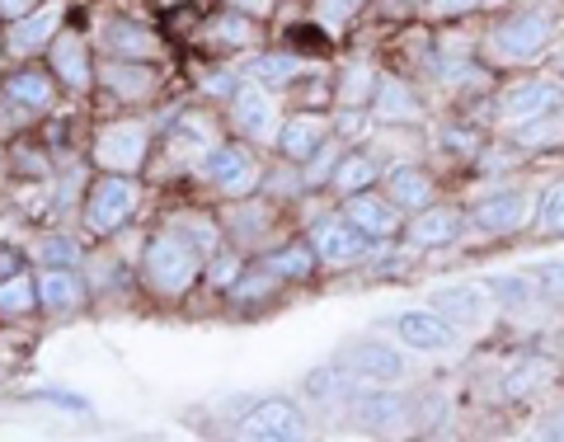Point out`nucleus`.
<instances>
[{
  "label": "nucleus",
  "instance_id": "1",
  "mask_svg": "<svg viewBox=\"0 0 564 442\" xmlns=\"http://www.w3.org/2000/svg\"><path fill=\"white\" fill-rule=\"evenodd\" d=\"M147 278H151L155 292L180 297L188 282L198 278V250H193V245H188L180 231L151 240V250H147Z\"/></svg>",
  "mask_w": 564,
  "mask_h": 442
},
{
  "label": "nucleus",
  "instance_id": "2",
  "mask_svg": "<svg viewBox=\"0 0 564 442\" xmlns=\"http://www.w3.org/2000/svg\"><path fill=\"white\" fill-rule=\"evenodd\" d=\"M545 39H551V20H541V14H518V20L494 29L489 47L499 52V62H532V57H541Z\"/></svg>",
  "mask_w": 564,
  "mask_h": 442
},
{
  "label": "nucleus",
  "instance_id": "3",
  "mask_svg": "<svg viewBox=\"0 0 564 442\" xmlns=\"http://www.w3.org/2000/svg\"><path fill=\"white\" fill-rule=\"evenodd\" d=\"M372 240L377 236H367L358 222H325V226H315L311 250L325 263H358V259L372 255Z\"/></svg>",
  "mask_w": 564,
  "mask_h": 442
},
{
  "label": "nucleus",
  "instance_id": "4",
  "mask_svg": "<svg viewBox=\"0 0 564 442\" xmlns=\"http://www.w3.org/2000/svg\"><path fill=\"white\" fill-rule=\"evenodd\" d=\"M132 207H137V188L128 180H99L90 193V207H85V222L95 231H118L132 217Z\"/></svg>",
  "mask_w": 564,
  "mask_h": 442
},
{
  "label": "nucleus",
  "instance_id": "5",
  "mask_svg": "<svg viewBox=\"0 0 564 442\" xmlns=\"http://www.w3.org/2000/svg\"><path fill=\"white\" fill-rule=\"evenodd\" d=\"M240 433L245 438L282 442V438H302L306 433V419L296 414V405H288V400H263L259 410H250V414L240 419Z\"/></svg>",
  "mask_w": 564,
  "mask_h": 442
},
{
  "label": "nucleus",
  "instance_id": "6",
  "mask_svg": "<svg viewBox=\"0 0 564 442\" xmlns=\"http://www.w3.org/2000/svg\"><path fill=\"white\" fill-rule=\"evenodd\" d=\"M551 109H560V85H551V80H522V85H513V90L499 95V118L503 122H527V118L551 114Z\"/></svg>",
  "mask_w": 564,
  "mask_h": 442
},
{
  "label": "nucleus",
  "instance_id": "7",
  "mask_svg": "<svg viewBox=\"0 0 564 442\" xmlns=\"http://www.w3.org/2000/svg\"><path fill=\"white\" fill-rule=\"evenodd\" d=\"M95 155H99V165H109V170H137L141 155H147V128L118 122V128H109L95 141Z\"/></svg>",
  "mask_w": 564,
  "mask_h": 442
},
{
  "label": "nucleus",
  "instance_id": "8",
  "mask_svg": "<svg viewBox=\"0 0 564 442\" xmlns=\"http://www.w3.org/2000/svg\"><path fill=\"white\" fill-rule=\"evenodd\" d=\"M475 222H480L485 231H522V226L532 222V198L518 193V188L489 193V198L475 207Z\"/></svg>",
  "mask_w": 564,
  "mask_h": 442
},
{
  "label": "nucleus",
  "instance_id": "9",
  "mask_svg": "<svg viewBox=\"0 0 564 442\" xmlns=\"http://www.w3.org/2000/svg\"><path fill=\"white\" fill-rule=\"evenodd\" d=\"M344 363L352 367V377H358V381H400V377H404V358H400L391 344L362 339V344L348 348Z\"/></svg>",
  "mask_w": 564,
  "mask_h": 442
},
{
  "label": "nucleus",
  "instance_id": "10",
  "mask_svg": "<svg viewBox=\"0 0 564 442\" xmlns=\"http://www.w3.org/2000/svg\"><path fill=\"white\" fill-rule=\"evenodd\" d=\"M395 334L410 348H452L456 344V330L447 325V315H433V311H404L395 315Z\"/></svg>",
  "mask_w": 564,
  "mask_h": 442
},
{
  "label": "nucleus",
  "instance_id": "11",
  "mask_svg": "<svg viewBox=\"0 0 564 442\" xmlns=\"http://www.w3.org/2000/svg\"><path fill=\"white\" fill-rule=\"evenodd\" d=\"M429 306L437 315H452V321H480L489 311V292L485 288H437L429 297Z\"/></svg>",
  "mask_w": 564,
  "mask_h": 442
},
{
  "label": "nucleus",
  "instance_id": "12",
  "mask_svg": "<svg viewBox=\"0 0 564 442\" xmlns=\"http://www.w3.org/2000/svg\"><path fill=\"white\" fill-rule=\"evenodd\" d=\"M348 222H358L367 236H395V198L386 203V198H372V193H358V198L348 203Z\"/></svg>",
  "mask_w": 564,
  "mask_h": 442
},
{
  "label": "nucleus",
  "instance_id": "13",
  "mask_svg": "<svg viewBox=\"0 0 564 442\" xmlns=\"http://www.w3.org/2000/svg\"><path fill=\"white\" fill-rule=\"evenodd\" d=\"M207 174H212V184H221L226 193H240V188L254 184V161L240 147H221L217 155H212Z\"/></svg>",
  "mask_w": 564,
  "mask_h": 442
},
{
  "label": "nucleus",
  "instance_id": "14",
  "mask_svg": "<svg viewBox=\"0 0 564 442\" xmlns=\"http://www.w3.org/2000/svg\"><path fill=\"white\" fill-rule=\"evenodd\" d=\"M352 419L362 423V429H400L404 423V405L395 396H386V391H372V396H358L352 400Z\"/></svg>",
  "mask_w": 564,
  "mask_h": 442
},
{
  "label": "nucleus",
  "instance_id": "15",
  "mask_svg": "<svg viewBox=\"0 0 564 442\" xmlns=\"http://www.w3.org/2000/svg\"><path fill=\"white\" fill-rule=\"evenodd\" d=\"M236 118H240V128L259 137V141H269L273 128H278V114H273V99L263 95V90H240L236 99Z\"/></svg>",
  "mask_w": 564,
  "mask_h": 442
},
{
  "label": "nucleus",
  "instance_id": "16",
  "mask_svg": "<svg viewBox=\"0 0 564 442\" xmlns=\"http://www.w3.org/2000/svg\"><path fill=\"white\" fill-rule=\"evenodd\" d=\"M456 231H462V217H456V212H447V207H433L429 212V207H423L419 222L410 226V240L429 250V245H447Z\"/></svg>",
  "mask_w": 564,
  "mask_h": 442
},
{
  "label": "nucleus",
  "instance_id": "17",
  "mask_svg": "<svg viewBox=\"0 0 564 442\" xmlns=\"http://www.w3.org/2000/svg\"><path fill=\"white\" fill-rule=\"evenodd\" d=\"M80 282L70 278L66 269H47L43 278H39V302L47 306V311H76L80 306Z\"/></svg>",
  "mask_w": 564,
  "mask_h": 442
},
{
  "label": "nucleus",
  "instance_id": "18",
  "mask_svg": "<svg viewBox=\"0 0 564 442\" xmlns=\"http://www.w3.org/2000/svg\"><path fill=\"white\" fill-rule=\"evenodd\" d=\"M321 137H325V122L321 118H292L288 128H282V155H292V161H306L311 151H321Z\"/></svg>",
  "mask_w": 564,
  "mask_h": 442
},
{
  "label": "nucleus",
  "instance_id": "19",
  "mask_svg": "<svg viewBox=\"0 0 564 442\" xmlns=\"http://www.w3.org/2000/svg\"><path fill=\"white\" fill-rule=\"evenodd\" d=\"M57 29H62V6H47V10H39V14H29L24 24H14L10 47H14V52H29V47L47 43Z\"/></svg>",
  "mask_w": 564,
  "mask_h": 442
},
{
  "label": "nucleus",
  "instance_id": "20",
  "mask_svg": "<svg viewBox=\"0 0 564 442\" xmlns=\"http://www.w3.org/2000/svg\"><path fill=\"white\" fill-rule=\"evenodd\" d=\"M489 297H499L508 311H527V306H536L541 282H536L532 273H503V278L489 282Z\"/></svg>",
  "mask_w": 564,
  "mask_h": 442
},
{
  "label": "nucleus",
  "instance_id": "21",
  "mask_svg": "<svg viewBox=\"0 0 564 442\" xmlns=\"http://www.w3.org/2000/svg\"><path fill=\"white\" fill-rule=\"evenodd\" d=\"M518 141L522 147H564V114L551 109V114H536V118H527L518 122Z\"/></svg>",
  "mask_w": 564,
  "mask_h": 442
},
{
  "label": "nucleus",
  "instance_id": "22",
  "mask_svg": "<svg viewBox=\"0 0 564 442\" xmlns=\"http://www.w3.org/2000/svg\"><path fill=\"white\" fill-rule=\"evenodd\" d=\"M344 391H352V367L344 363H325V367H315V373L306 377V396L311 400H339Z\"/></svg>",
  "mask_w": 564,
  "mask_h": 442
},
{
  "label": "nucleus",
  "instance_id": "23",
  "mask_svg": "<svg viewBox=\"0 0 564 442\" xmlns=\"http://www.w3.org/2000/svg\"><path fill=\"white\" fill-rule=\"evenodd\" d=\"M391 198L400 207L423 212V207L433 203V180H429V174H419V170H395L391 174Z\"/></svg>",
  "mask_w": 564,
  "mask_h": 442
},
{
  "label": "nucleus",
  "instance_id": "24",
  "mask_svg": "<svg viewBox=\"0 0 564 442\" xmlns=\"http://www.w3.org/2000/svg\"><path fill=\"white\" fill-rule=\"evenodd\" d=\"M104 43H109V52H122V57H151L155 52V39L137 24H109Z\"/></svg>",
  "mask_w": 564,
  "mask_h": 442
},
{
  "label": "nucleus",
  "instance_id": "25",
  "mask_svg": "<svg viewBox=\"0 0 564 442\" xmlns=\"http://www.w3.org/2000/svg\"><path fill=\"white\" fill-rule=\"evenodd\" d=\"M52 62H57V76L70 85V90H85L90 85V66H85V47L76 39H66L57 52H52Z\"/></svg>",
  "mask_w": 564,
  "mask_h": 442
},
{
  "label": "nucleus",
  "instance_id": "26",
  "mask_svg": "<svg viewBox=\"0 0 564 442\" xmlns=\"http://www.w3.org/2000/svg\"><path fill=\"white\" fill-rule=\"evenodd\" d=\"M536 231L541 236H560L564 231V180H555L551 188L541 193V203H536Z\"/></svg>",
  "mask_w": 564,
  "mask_h": 442
},
{
  "label": "nucleus",
  "instance_id": "27",
  "mask_svg": "<svg viewBox=\"0 0 564 442\" xmlns=\"http://www.w3.org/2000/svg\"><path fill=\"white\" fill-rule=\"evenodd\" d=\"M6 95L14 104H24V109H47V99H52V85L43 76H33V71H24V76H14L6 85Z\"/></svg>",
  "mask_w": 564,
  "mask_h": 442
},
{
  "label": "nucleus",
  "instance_id": "28",
  "mask_svg": "<svg viewBox=\"0 0 564 442\" xmlns=\"http://www.w3.org/2000/svg\"><path fill=\"white\" fill-rule=\"evenodd\" d=\"M377 114L381 118H419V104L410 99V90L395 80H381L377 85Z\"/></svg>",
  "mask_w": 564,
  "mask_h": 442
},
{
  "label": "nucleus",
  "instance_id": "29",
  "mask_svg": "<svg viewBox=\"0 0 564 442\" xmlns=\"http://www.w3.org/2000/svg\"><path fill=\"white\" fill-rule=\"evenodd\" d=\"M104 85H113V95H147L151 85H155V76L151 71H141V66H104Z\"/></svg>",
  "mask_w": 564,
  "mask_h": 442
},
{
  "label": "nucleus",
  "instance_id": "30",
  "mask_svg": "<svg viewBox=\"0 0 564 442\" xmlns=\"http://www.w3.org/2000/svg\"><path fill=\"white\" fill-rule=\"evenodd\" d=\"M33 302H39V292H33L24 278H10L6 288H0V315H29Z\"/></svg>",
  "mask_w": 564,
  "mask_h": 442
},
{
  "label": "nucleus",
  "instance_id": "31",
  "mask_svg": "<svg viewBox=\"0 0 564 442\" xmlns=\"http://www.w3.org/2000/svg\"><path fill=\"white\" fill-rule=\"evenodd\" d=\"M372 180H377V165L367 161V155H348V161H344V170H339V188H348V193L367 188Z\"/></svg>",
  "mask_w": 564,
  "mask_h": 442
},
{
  "label": "nucleus",
  "instance_id": "32",
  "mask_svg": "<svg viewBox=\"0 0 564 442\" xmlns=\"http://www.w3.org/2000/svg\"><path fill=\"white\" fill-rule=\"evenodd\" d=\"M296 71H302V62H296V57H259L250 66V76L254 80H292Z\"/></svg>",
  "mask_w": 564,
  "mask_h": 442
},
{
  "label": "nucleus",
  "instance_id": "33",
  "mask_svg": "<svg viewBox=\"0 0 564 442\" xmlns=\"http://www.w3.org/2000/svg\"><path fill=\"white\" fill-rule=\"evenodd\" d=\"M532 278L541 282V297H564V259H545L541 269H532Z\"/></svg>",
  "mask_w": 564,
  "mask_h": 442
},
{
  "label": "nucleus",
  "instance_id": "34",
  "mask_svg": "<svg viewBox=\"0 0 564 442\" xmlns=\"http://www.w3.org/2000/svg\"><path fill=\"white\" fill-rule=\"evenodd\" d=\"M358 6H362V0H321V20H325V29H344L352 14H358Z\"/></svg>",
  "mask_w": 564,
  "mask_h": 442
},
{
  "label": "nucleus",
  "instance_id": "35",
  "mask_svg": "<svg viewBox=\"0 0 564 442\" xmlns=\"http://www.w3.org/2000/svg\"><path fill=\"white\" fill-rule=\"evenodd\" d=\"M269 273H292V278H306L311 273V255L306 250H288L269 263Z\"/></svg>",
  "mask_w": 564,
  "mask_h": 442
},
{
  "label": "nucleus",
  "instance_id": "36",
  "mask_svg": "<svg viewBox=\"0 0 564 442\" xmlns=\"http://www.w3.org/2000/svg\"><path fill=\"white\" fill-rule=\"evenodd\" d=\"M541 377H545V367H541V363H527V367H518V373H508L503 391H508V396H527V386L541 381Z\"/></svg>",
  "mask_w": 564,
  "mask_h": 442
},
{
  "label": "nucleus",
  "instance_id": "37",
  "mask_svg": "<svg viewBox=\"0 0 564 442\" xmlns=\"http://www.w3.org/2000/svg\"><path fill=\"white\" fill-rule=\"evenodd\" d=\"M367 85H372V71H367V66H352V71H348V80H344V104L362 99V95H367Z\"/></svg>",
  "mask_w": 564,
  "mask_h": 442
},
{
  "label": "nucleus",
  "instance_id": "38",
  "mask_svg": "<svg viewBox=\"0 0 564 442\" xmlns=\"http://www.w3.org/2000/svg\"><path fill=\"white\" fill-rule=\"evenodd\" d=\"M43 259H47V263H76V245L47 240V245H43Z\"/></svg>",
  "mask_w": 564,
  "mask_h": 442
},
{
  "label": "nucleus",
  "instance_id": "39",
  "mask_svg": "<svg viewBox=\"0 0 564 442\" xmlns=\"http://www.w3.org/2000/svg\"><path fill=\"white\" fill-rule=\"evenodd\" d=\"M480 0H429V10L433 14H470Z\"/></svg>",
  "mask_w": 564,
  "mask_h": 442
},
{
  "label": "nucleus",
  "instance_id": "40",
  "mask_svg": "<svg viewBox=\"0 0 564 442\" xmlns=\"http://www.w3.org/2000/svg\"><path fill=\"white\" fill-rule=\"evenodd\" d=\"M217 33H221V39H231V43H245V39H250V24H245L240 14H231V20H226Z\"/></svg>",
  "mask_w": 564,
  "mask_h": 442
},
{
  "label": "nucleus",
  "instance_id": "41",
  "mask_svg": "<svg viewBox=\"0 0 564 442\" xmlns=\"http://www.w3.org/2000/svg\"><path fill=\"white\" fill-rule=\"evenodd\" d=\"M339 132H348V137H352V132H362V114H352V109L339 114Z\"/></svg>",
  "mask_w": 564,
  "mask_h": 442
},
{
  "label": "nucleus",
  "instance_id": "42",
  "mask_svg": "<svg viewBox=\"0 0 564 442\" xmlns=\"http://www.w3.org/2000/svg\"><path fill=\"white\" fill-rule=\"evenodd\" d=\"M33 0H0V14H24Z\"/></svg>",
  "mask_w": 564,
  "mask_h": 442
},
{
  "label": "nucleus",
  "instance_id": "43",
  "mask_svg": "<svg viewBox=\"0 0 564 442\" xmlns=\"http://www.w3.org/2000/svg\"><path fill=\"white\" fill-rule=\"evenodd\" d=\"M545 438H560L564 442V414H555L551 423H545Z\"/></svg>",
  "mask_w": 564,
  "mask_h": 442
},
{
  "label": "nucleus",
  "instance_id": "44",
  "mask_svg": "<svg viewBox=\"0 0 564 442\" xmlns=\"http://www.w3.org/2000/svg\"><path fill=\"white\" fill-rule=\"evenodd\" d=\"M240 6H250V10H269V0H240Z\"/></svg>",
  "mask_w": 564,
  "mask_h": 442
}]
</instances>
